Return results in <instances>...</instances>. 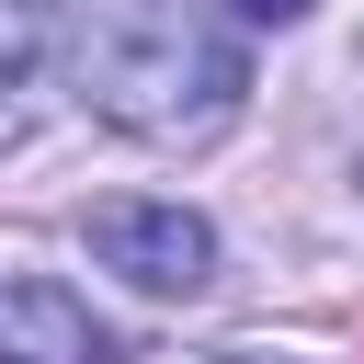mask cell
<instances>
[{"label": "cell", "instance_id": "2", "mask_svg": "<svg viewBox=\"0 0 364 364\" xmlns=\"http://www.w3.org/2000/svg\"><path fill=\"white\" fill-rule=\"evenodd\" d=\"M80 239H91V262H102V273H125L136 296H193V284L216 273V239H205V216H193V205L114 193V205H91V216H80Z\"/></svg>", "mask_w": 364, "mask_h": 364}, {"label": "cell", "instance_id": "3", "mask_svg": "<svg viewBox=\"0 0 364 364\" xmlns=\"http://www.w3.org/2000/svg\"><path fill=\"white\" fill-rule=\"evenodd\" d=\"M125 341L57 284V273H0V364H114Z\"/></svg>", "mask_w": 364, "mask_h": 364}, {"label": "cell", "instance_id": "4", "mask_svg": "<svg viewBox=\"0 0 364 364\" xmlns=\"http://www.w3.org/2000/svg\"><path fill=\"white\" fill-rule=\"evenodd\" d=\"M57 46V0H0V91Z\"/></svg>", "mask_w": 364, "mask_h": 364}, {"label": "cell", "instance_id": "5", "mask_svg": "<svg viewBox=\"0 0 364 364\" xmlns=\"http://www.w3.org/2000/svg\"><path fill=\"white\" fill-rule=\"evenodd\" d=\"M239 23H307V0H228Z\"/></svg>", "mask_w": 364, "mask_h": 364}, {"label": "cell", "instance_id": "1", "mask_svg": "<svg viewBox=\"0 0 364 364\" xmlns=\"http://www.w3.org/2000/svg\"><path fill=\"white\" fill-rule=\"evenodd\" d=\"M57 57H68L80 102L148 148L216 136L250 91V57L228 34H205L182 0H57Z\"/></svg>", "mask_w": 364, "mask_h": 364}]
</instances>
